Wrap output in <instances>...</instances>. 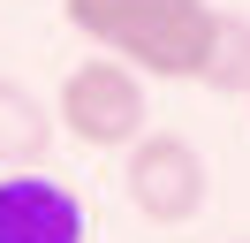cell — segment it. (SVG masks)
Segmentation results:
<instances>
[{"mask_svg":"<svg viewBox=\"0 0 250 243\" xmlns=\"http://www.w3.org/2000/svg\"><path fill=\"white\" fill-rule=\"evenodd\" d=\"M53 122H61L68 137H76L83 152H129L144 137V76L129 69V61L99 53V61H76L61 84V99H53Z\"/></svg>","mask_w":250,"mask_h":243,"instance_id":"obj_2","label":"cell"},{"mask_svg":"<svg viewBox=\"0 0 250 243\" xmlns=\"http://www.w3.org/2000/svg\"><path fill=\"white\" fill-rule=\"evenodd\" d=\"M53 106L38 99L31 84H16V76H0V167L16 175V167H38L53 152Z\"/></svg>","mask_w":250,"mask_h":243,"instance_id":"obj_5","label":"cell"},{"mask_svg":"<svg viewBox=\"0 0 250 243\" xmlns=\"http://www.w3.org/2000/svg\"><path fill=\"white\" fill-rule=\"evenodd\" d=\"M212 197V175H205V152L174 129H144L129 145V205L152 228H189Z\"/></svg>","mask_w":250,"mask_h":243,"instance_id":"obj_3","label":"cell"},{"mask_svg":"<svg viewBox=\"0 0 250 243\" xmlns=\"http://www.w3.org/2000/svg\"><path fill=\"white\" fill-rule=\"evenodd\" d=\"M205 91H235L250 99V15H228L220 8V30H212V53H205Z\"/></svg>","mask_w":250,"mask_h":243,"instance_id":"obj_6","label":"cell"},{"mask_svg":"<svg viewBox=\"0 0 250 243\" xmlns=\"http://www.w3.org/2000/svg\"><path fill=\"white\" fill-rule=\"evenodd\" d=\"M212 30H220V8L212 0H122L106 46L99 53L129 61L137 76H167V84H197L205 76V53H212Z\"/></svg>","mask_w":250,"mask_h":243,"instance_id":"obj_1","label":"cell"},{"mask_svg":"<svg viewBox=\"0 0 250 243\" xmlns=\"http://www.w3.org/2000/svg\"><path fill=\"white\" fill-rule=\"evenodd\" d=\"M83 197L68 182L38 175V167H16L0 175V243H83Z\"/></svg>","mask_w":250,"mask_h":243,"instance_id":"obj_4","label":"cell"}]
</instances>
